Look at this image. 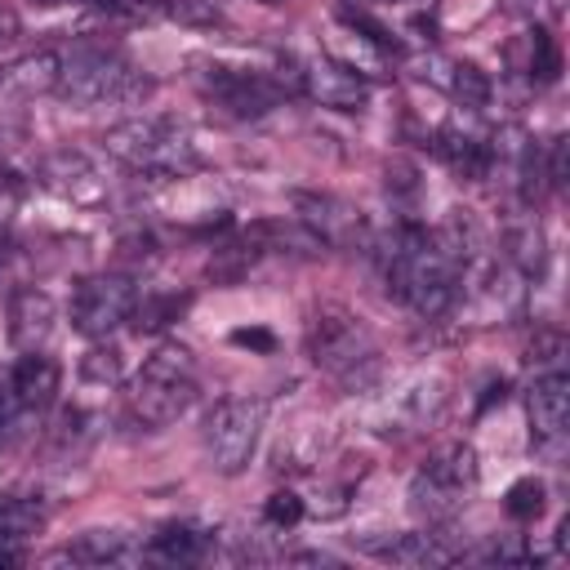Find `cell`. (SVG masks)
I'll use <instances>...</instances> for the list:
<instances>
[{"instance_id":"cell-1","label":"cell","mask_w":570,"mask_h":570,"mask_svg":"<svg viewBox=\"0 0 570 570\" xmlns=\"http://www.w3.org/2000/svg\"><path fill=\"white\" fill-rule=\"evenodd\" d=\"M383 276L387 289L419 316H445L459 298V258L445 249V240L428 227H401L392 245L383 249Z\"/></svg>"},{"instance_id":"cell-2","label":"cell","mask_w":570,"mask_h":570,"mask_svg":"<svg viewBox=\"0 0 570 570\" xmlns=\"http://www.w3.org/2000/svg\"><path fill=\"white\" fill-rule=\"evenodd\" d=\"M53 94L71 107H129L151 94V80L111 45H76L62 53Z\"/></svg>"},{"instance_id":"cell-3","label":"cell","mask_w":570,"mask_h":570,"mask_svg":"<svg viewBox=\"0 0 570 570\" xmlns=\"http://www.w3.org/2000/svg\"><path fill=\"white\" fill-rule=\"evenodd\" d=\"M107 151L138 178H178L196 165L191 134L169 116H134L107 129Z\"/></svg>"},{"instance_id":"cell-4","label":"cell","mask_w":570,"mask_h":570,"mask_svg":"<svg viewBox=\"0 0 570 570\" xmlns=\"http://www.w3.org/2000/svg\"><path fill=\"white\" fill-rule=\"evenodd\" d=\"M196 383H200L196 379V356L183 343H160L142 361V370H138V379L129 387V414L151 432L169 428L191 410Z\"/></svg>"},{"instance_id":"cell-5","label":"cell","mask_w":570,"mask_h":570,"mask_svg":"<svg viewBox=\"0 0 570 570\" xmlns=\"http://www.w3.org/2000/svg\"><path fill=\"white\" fill-rule=\"evenodd\" d=\"M307 356L338 383H365L379 365V343L356 312L325 303L307 321Z\"/></svg>"},{"instance_id":"cell-6","label":"cell","mask_w":570,"mask_h":570,"mask_svg":"<svg viewBox=\"0 0 570 570\" xmlns=\"http://www.w3.org/2000/svg\"><path fill=\"white\" fill-rule=\"evenodd\" d=\"M476 490V450L468 441H450L423 459L410 481V508L428 525H445L463 512L468 494Z\"/></svg>"},{"instance_id":"cell-7","label":"cell","mask_w":570,"mask_h":570,"mask_svg":"<svg viewBox=\"0 0 570 570\" xmlns=\"http://www.w3.org/2000/svg\"><path fill=\"white\" fill-rule=\"evenodd\" d=\"M58 365L45 352H22L4 379L0 392V445H13L31 432V423H40V414L53 405L58 396Z\"/></svg>"},{"instance_id":"cell-8","label":"cell","mask_w":570,"mask_h":570,"mask_svg":"<svg viewBox=\"0 0 570 570\" xmlns=\"http://www.w3.org/2000/svg\"><path fill=\"white\" fill-rule=\"evenodd\" d=\"M263 414H267V405L254 401V396H223V401L205 414L200 441H205V454H209L214 472H223V476L245 472V463H249L254 450H258Z\"/></svg>"},{"instance_id":"cell-9","label":"cell","mask_w":570,"mask_h":570,"mask_svg":"<svg viewBox=\"0 0 570 570\" xmlns=\"http://www.w3.org/2000/svg\"><path fill=\"white\" fill-rule=\"evenodd\" d=\"M196 85L218 111H227L236 120H258L272 107H281V98L289 94L281 76L254 71V67H232V62H196Z\"/></svg>"},{"instance_id":"cell-10","label":"cell","mask_w":570,"mask_h":570,"mask_svg":"<svg viewBox=\"0 0 570 570\" xmlns=\"http://www.w3.org/2000/svg\"><path fill=\"white\" fill-rule=\"evenodd\" d=\"M138 307V285L129 276H116V272H102V276H89L76 285L71 294V325L85 334V338H107L111 330H120Z\"/></svg>"},{"instance_id":"cell-11","label":"cell","mask_w":570,"mask_h":570,"mask_svg":"<svg viewBox=\"0 0 570 570\" xmlns=\"http://www.w3.org/2000/svg\"><path fill=\"white\" fill-rule=\"evenodd\" d=\"M525 414H530V436L548 459H561L566 450V423H570V379L566 370H543L534 374L525 392Z\"/></svg>"},{"instance_id":"cell-12","label":"cell","mask_w":570,"mask_h":570,"mask_svg":"<svg viewBox=\"0 0 570 570\" xmlns=\"http://www.w3.org/2000/svg\"><path fill=\"white\" fill-rule=\"evenodd\" d=\"M298 94H307L334 111H361L370 98V85L361 80L356 67H347L338 58H307V62H298Z\"/></svg>"},{"instance_id":"cell-13","label":"cell","mask_w":570,"mask_h":570,"mask_svg":"<svg viewBox=\"0 0 570 570\" xmlns=\"http://www.w3.org/2000/svg\"><path fill=\"white\" fill-rule=\"evenodd\" d=\"M294 205H298V218L307 223L312 240H321V245H352V240H361V232H365L361 209H352V205H343V200H334V196L298 191Z\"/></svg>"},{"instance_id":"cell-14","label":"cell","mask_w":570,"mask_h":570,"mask_svg":"<svg viewBox=\"0 0 570 570\" xmlns=\"http://www.w3.org/2000/svg\"><path fill=\"white\" fill-rule=\"evenodd\" d=\"M58 307L49 298V289L40 285H18L9 294V343L18 352H40V343L53 334Z\"/></svg>"},{"instance_id":"cell-15","label":"cell","mask_w":570,"mask_h":570,"mask_svg":"<svg viewBox=\"0 0 570 570\" xmlns=\"http://www.w3.org/2000/svg\"><path fill=\"white\" fill-rule=\"evenodd\" d=\"M423 67H428L423 76H428L436 89H445L459 107H468V111L490 107V80H485V71H481L476 62H459V58H441V53H432Z\"/></svg>"},{"instance_id":"cell-16","label":"cell","mask_w":570,"mask_h":570,"mask_svg":"<svg viewBox=\"0 0 570 570\" xmlns=\"http://www.w3.org/2000/svg\"><path fill=\"white\" fill-rule=\"evenodd\" d=\"M432 147H436V156L445 160V169L459 174V178H468V183H481V178L490 174V165H494V147H490L481 134L463 129V125H445Z\"/></svg>"},{"instance_id":"cell-17","label":"cell","mask_w":570,"mask_h":570,"mask_svg":"<svg viewBox=\"0 0 570 570\" xmlns=\"http://www.w3.org/2000/svg\"><path fill=\"white\" fill-rule=\"evenodd\" d=\"M40 174H45L49 187H58L71 200H98L102 196V174L94 169V160L85 151H53L40 165Z\"/></svg>"},{"instance_id":"cell-18","label":"cell","mask_w":570,"mask_h":570,"mask_svg":"<svg viewBox=\"0 0 570 570\" xmlns=\"http://www.w3.org/2000/svg\"><path fill=\"white\" fill-rule=\"evenodd\" d=\"M58 71H62V53L58 49H36L27 58H18L13 67H4L0 85L18 98H36V94H53L58 89Z\"/></svg>"},{"instance_id":"cell-19","label":"cell","mask_w":570,"mask_h":570,"mask_svg":"<svg viewBox=\"0 0 570 570\" xmlns=\"http://www.w3.org/2000/svg\"><path fill=\"white\" fill-rule=\"evenodd\" d=\"M205 552H209V530H200L191 521H169L147 543V557L165 561V566H187V561H200Z\"/></svg>"},{"instance_id":"cell-20","label":"cell","mask_w":570,"mask_h":570,"mask_svg":"<svg viewBox=\"0 0 570 570\" xmlns=\"http://www.w3.org/2000/svg\"><path fill=\"white\" fill-rule=\"evenodd\" d=\"M45 508L31 494H0V548H22L31 534H40Z\"/></svg>"},{"instance_id":"cell-21","label":"cell","mask_w":570,"mask_h":570,"mask_svg":"<svg viewBox=\"0 0 570 570\" xmlns=\"http://www.w3.org/2000/svg\"><path fill=\"white\" fill-rule=\"evenodd\" d=\"M62 557L67 561H80V566H116V561H129L134 557V543L120 530H85Z\"/></svg>"},{"instance_id":"cell-22","label":"cell","mask_w":570,"mask_h":570,"mask_svg":"<svg viewBox=\"0 0 570 570\" xmlns=\"http://www.w3.org/2000/svg\"><path fill=\"white\" fill-rule=\"evenodd\" d=\"M379 557L396 566H441L450 552L436 543V534H396L387 548H379Z\"/></svg>"},{"instance_id":"cell-23","label":"cell","mask_w":570,"mask_h":570,"mask_svg":"<svg viewBox=\"0 0 570 570\" xmlns=\"http://www.w3.org/2000/svg\"><path fill=\"white\" fill-rule=\"evenodd\" d=\"M521 45H525V62H517V71H525L534 85H548V80H557V71H561V58H557V45L548 40V31H525L521 36Z\"/></svg>"},{"instance_id":"cell-24","label":"cell","mask_w":570,"mask_h":570,"mask_svg":"<svg viewBox=\"0 0 570 570\" xmlns=\"http://www.w3.org/2000/svg\"><path fill=\"white\" fill-rule=\"evenodd\" d=\"M508 249H512V258H517L525 272H539V267H543V232H539V223H534V218L517 223V227L508 232Z\"/></svg>"},{"instance_id":"cell-25","label":"cell","mask_w":570,"mask_h":570,"mask_svg":"<svg viewBox=\"0 0 570 570\" xmlns=\"http://www.w3.org/2000/svg\"><path fill=\"white\" fill-rule=\"evenodd\" d=\"M80 374H85V383L111 387L120 379V352L116 347H89L85 361H80Z\"/></svg>"},{"instance_id":"cell-26","label":"cell","mask_w":570,"mask_h":570,"mask_svg":"<svg viewBox=\"0 0 570 570\" xmlns=\"http://www.w3.org/2000/svg\"><path fill=\"white\" fill-rule=\"evenodd\" d=\"M508 512H512L517 521L539 517V512H543V481H534V476L517 481V485L508 490Z\"/></svg>"},{"instance_id":"cell-27","label":"cell","mask_w":570,"mask_h":570,"mask_svg":"<svg viewBox=\"0 0 570 570\" xmlns=\"http://www.w3.org/2000/svg\"><path fill=\"white\" fill-rule=\"evenodd\" d=\"M263 517H267V525L289 530V525H298V521H303V499H298L294 490H276V494H267Z\"/></svg>"},{"instance_id":"cell-28","label":"cell","mask_w":570,"mask_h":570,"mask_svg":"<svg viewBox=\"0 0 570 570\" xmlns=\"http://www.w3.org/2000/svg\"><path fill=\"white\" fill-rule=\"evenodd\" d=\"M561 356H566V338H561L557 330H543V334L534 338V361H539L543 370H561Z\"/></svg>"},{"instance_id":"cell-29","label":"cell","mask_w":570,"mask_h":570,"mask_svg":"<svg viewBox=\"0 0 570 570\" xmlns=\"http://www.w3.org/2000/svg\"><path fill=\"white\" fill-rule=\"evenodd\" d=\"M169 13L174 18H183V22H218V9L214 4H200V0H178V4H169Z\"/></svg>"},{"instance_id":"cell-30","label":"cell","mask_w":570,"mask_h":570,"mask_svg":"<svg viewBox=\"0 0 570 570\" xmlns=\"http://www.w3.org/2000/svg\"><path fill=\"white\" fill-rule=\"evenodd\" d=\"M232 343H236V347H254V352H272V347H276V338H272L267 330H236Z\"/></svg>"},{"instance_id":"cell-31","label":"cell","mask_w":570,"mask_h":570,"mask_svg":"<svg viewBox=\"0 0 570 570\" xmlns=\"http://www.w3.org/2000/svg\"><path fill=\"white\" fill-rule=\"evenodd\" d=\"M4 40H13V18H9V13H0V45H4Z\"/></svg>"},{"instance_id":"cell-32","label":"cell","mask_w":570,"mask_h":570,"mask_svg":"<svg viewBox=\"0 0 570 570\" xmlns=\"http://www.w3.org/2000/svg\"><path fill=\"white\" fill-rule=\"evenodd\" d=\"M392 4H396V0H392Z\"/></svg>"}]
</instances>
